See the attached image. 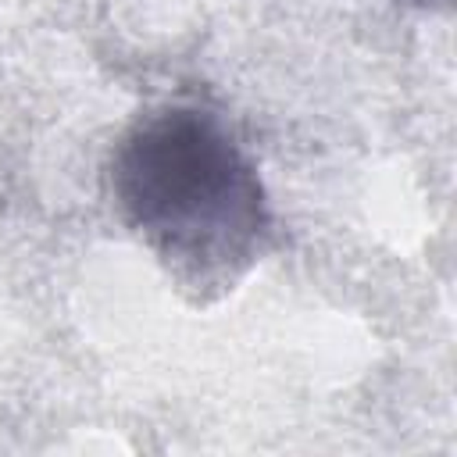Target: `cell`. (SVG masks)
Segmentation results:
<instances>
[{"instance_id":"cell-1","label":"cell","mask_w":457,"mask_h":457,"mask_svg":"<svg viewBox=\"0 0 457 457\" xmlns=\"http://www.w3.org/2000/svg\"><path fill=\"white\" fill-rule=\"evenodd\" d=\"M107 193L121 225L193 303L232 293L275 236L253 154L200 100H164L136 114L107 157Z\"/></svg>"},{"instance_id":"cell-2","label":"cell","mask_w":457,"mask_h":457,"mask_svg":"<svg viewBox=\"0 0 457 457\" xmlns=\"http://www.w3.org/2000/svg\"><path fill=\"white\" fill-rule=\"evenodd\" d=\"M414 4H436V0H414ZM439 4H446V0H439Z\"/></svg>"}]
</instances>
